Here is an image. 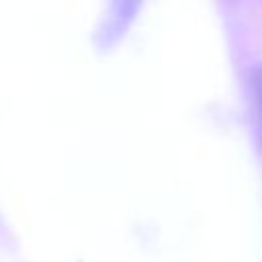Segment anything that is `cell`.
I'll use <instances>...</instances> for the list:
<instances>
[{"mask_svg": "<svg viewBox=\"0 0 262 262\" xmlns=\"http://www.w3.org/2000/svg\"><path fill=\"white\" fill-rule=\"evenodd\" d=\"M256 88H258V98H260V106H262V66L256 74Z\"/></svg>", "mask_w": 262, "mask_h": 262, "instance_id": "obj_1", "label": "cell"}]
</instances>
